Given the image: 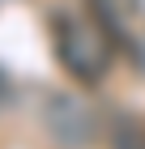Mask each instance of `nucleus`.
<instances>
[{
	"label": "nucleus",
	"instance_id": "obj_1",
	"mask_svg": "<svg viewBox=\"0 0 145 149\" xmlns=\"http://www.w3.org/2000/svg\"><path fill=\"white\" fill-rule=\"evenodd\" d=\"M47 34H51V51H56L60 68L77 85H98L107 81L115 64V38L98 26L94 13L81 9H56L47 17Z\"/></svg>",
	"mask_w": 145,
	"mask_h": 149
},
{
	"label": "nucleus",
	"instance_id": "obj_2",
	"mask_svg": "<svg viewBox=\"0 0 145 149\" xmlns=\"http://www.w3.org/2000/svg\"><path fill=\"white\" fill-rule=\"evenodd\" d=\"M43 128L47 136L56 141L60 149H90L94 141H98V119H94V111H90L81 98H73V94H51L43 107Z\"/></svg>",
	"mask_w": 145,
	"mask_h": 149
},
{
	"label": "nucleus",
	"instance_id": "obj_3",
	"mask_svg": "<svg viewBox=\"0 0 145 149\" xmlns=\"http://www.w3.org/2000/svg\"><path fill=\"white\" fill-rule=\"evenodd\" d=\"M107 149H145V119L132 111H115L102 128Z\"/></svg>",
	"mask_w": 145,
	"mask_h": 149
},
{
	"label": "nucleus",
	"instance_id": "obj_4",
	"mask_svg": "<svg viewBox=\"0 0 145 149\" xmlns=\"http://www.w3.org/2000/svg\"><path fill=\"white\" fill-rule=\"evenodd\" d=\"M9 98H13V81L4 77V68H0V107H9Z\"/></svg>",
	"mask_w": 145,
	"mask_h": 149
}]
</instances>
